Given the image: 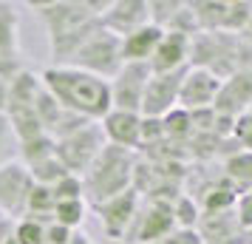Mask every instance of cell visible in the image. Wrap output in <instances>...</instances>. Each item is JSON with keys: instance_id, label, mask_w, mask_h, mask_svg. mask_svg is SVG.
<instances>
[{"instance_id": "obj_1", "label": "cell", "mask_w": 252, "mask_h": 244, "mask_svg": "<svg viewBox=\"0 0 252 244\" xmlns=\"http://www.w3.org/2000/svg\"><path fill=\"white\" fill-rule=\"evenodd\" d=\"M43 20L51 43V54L57 66H65L77 48L99 29V14L108 3H80V0H51V3H29Z\"/></svg>"}, {"instance_id": "obj_2", "label": "cell", "mask_w": 252, "mask_h": 244, "mask_svg": "<svg viewBox=\"0 0 252 244\" xmlns=\"http://www.w3.org/2000/svg\"><path fill=\"white\" fill-rule=\"evenodd\" d=\"M46 91L60 103L63 111L80 114L91 122H99L114 105H111V82L94 77L88 71L74 66H51L40 74Z\"/></svg>"}, {"instance_id": "obj_3", "label": "cell", "mask_w": 252, "mask_h": 244, "mask_svg": "<svg viewBox=\"0 0 252 244\" xmlns=\"http://www.w3.org/2000/svg\"><path fill=\"white\" fill-rule=\"evenodd\" d=\"M136 151L127 148H116V145H105L99 156L91 162V168L82 174V185H85V196L91 205H99L105 199H114L133 187V176H136Z\"/></svg>"}, {"instance_id": "obj_4", "label": "cell", "mask_w": 252, "mask_h": 244, "mask_svg": "<svg viewBox=\"0 0 252 244\" xmlns=\"http://www.w3.org/2000/svg\"><path fill=\"white\" fill-rule=\"evenodd\" d=\"M65 66L82 69V71H88V74H94V77H102V80L111 82L116 74H119V69L125 66V63H122V40L99 26V29L77 48V54H74Z\"/></svg>"}, {"instance_id": "obj_5", "label": "cell", "mask_w": 252, "mask_h": 244, "mask_svg": "<svg viewBox=\"0 0 252 244\" xmlns=\"http://www.w3.org/2000/svg\"><path fill=\"white\" fill-rule=\"evenodd\" d=\"M173 230H176V221H173L170 199L148 196L139 202V210L125 236V244H153Z\"/></svg>"}, {"instance_id": "obj_6", "label": "cell", "mask_w": 252, "mask_h": 244, "mask_svg": "<svg viewBox=\"0 0 252 244\" xmlns=\"http://www.w3.org/2000/svg\"><path fill=\"white\" fill-rule=\"evenodd\" d=\"M105 145H108V142H105V134H102V128H99V122H88V125L80 128L77 134H71L65 139L54 142V153H57L60 162L65 165L68 174L82 176L91 168L94 159L99 156V151H102Z\"/></svg>"}, {"instance_id": "obj_7", "label": "cell", "mask_w": 252, "mask_h": 244, "mask_svg": "<svg viewBox=\"0 0 252 244\" xmlns=\"http://www.w3.org/2000/svg\"><path fill=\"white\" fill-rule=\"evenodd\" d=\"M139 190H125V193H119L114 199H105L99 205H91L94 213L99 216V224H102L105 236L111 239V242H122L125 244V236L130 230V224H133V216H136L139 210Z\"/></svg>"}, {"instance_id": "obj_8", "label": "cell", "mask_w": 252, "mask_h": 244, "mask_svg": "<svg viewBox=\"0 0 252 244\" xmlns=\"http://www.w3.org/2000/svg\"><path fill=\"white\" fill-rule=\"evenodd\" d=\"M150 74L153 71H150L148 63H125L119 69V74L111 80V105L116 111H133V114H139Z\"/></svg>"}, {"instance_id": "obj_9", "label": "cell", "mask_w": 252, "mask_h": 244, "mask_svg": "<svg viewBox=\"0 0 252 244\" xmlns=\"http://www.w3.org/2000/svg\"><path fill=\"white\" fill-rule=\"evenodd\" d=\"M184 74H187V69L173 71V74H150L139 114L145 119H161V116L170 114L173 108H179V91H182Z\"/></svg>"}, {"instance_id": "obj_10", "label": "cell", "mask_w": 252, "mask_h": 244, "mask_svg": "<svg viewBox=\"0 0 252 244\" xmlns=\"http://www.w3.org/2000/svg\"><path fill=\"white\" fill-rule=\"evenodd\" d=\"M32 187H34V179H32L26 165L20 162L0 165V210L6 216H20L23 219Z\"/></svg>"}, {"instance_id": "obj_11", "label": "cell", "mask_w": 252, "mask_h": 244, "mask_svg": "<svg viewBox=\"0 0 252 244\" xmlns=\"http://www.w3.org/2000/svg\"><path fill=\"white\" fill-rule=\"evenodd\" d=\"M99 23L111 35L119 37V40L127 35H133L136 29L150 23L148 0H111L105 6V12L99 14Z\"/></svg>"}, {"instance_id": "obj_12", "label": "cell", "mask_w": 252, "mask_h": 244, "mask_svg": "<svg viewBox=\"0 0 252 244\" xmlns=\"http://www.w3.org/2000/svg\"><path fill=\"white\" fill-rule=\"evenodd\" d=\"M221 91V80L207 69H187L182 80V91H179V108L184 111H201V108H213L216 97Z\"/></svg>"}, {"instance_id": "obj_13", "label": "cell", "mask_w": 252, "mask_h": 244, "mask_svg": "<svg viewBox=\"0 0 252 244\" xmlns=\"http://www.w3.org/2000/svg\"><path fill=\"white\" fill-rule=\"evenodd\" d=\"M195 233H198L201 244H250L247 230L238 224L235 208L218 210V213H201Z\"/></svg>"}, {"instance_id": "obj_14", "label": "cell", "mask_w": 252, "mask_h": 244, "mask_svg": "<svg viewBox=\"0 0 252 244\" xmlns=\"http://www.w3.org/2000/svg\"><path fill=\"white\" fill-rule=\"evenodd\" d=\"M216 114L238 119L252 111V71H235L232 77L221 82V91L216 97Z\"/></svg>"}, {"instance_id": "obj_15", "label": "cell", "mask_w": 252, "mask_h": 244, "mask_svg": "<svg viewBox=\"0 0 252 244\" xmlns=\"http://www.w3.org/2000/svg\"><path fill=\"white\" fill-rule=\"evenodd\" d=\"M99 128H102L108 145L127 148V151L142 148V114L111 108V111L99 119Z\"/></svg>"}, {"instance_id": "obj_16", "label": "cell", "mask_w": 252, "mask_h": 244, "mask_svg": "<svg viewBox=\"0 0 252 244\" xmlns=\"http://www.w3.org/2000/svg\"><path fill=\"white\" fill-rule=\"evenodd\" d=\"M190 46H193V37L164 32L161 43L156 46V51L148 63L150 71L153 74H173V71L190 69Z\"/></svg>"}, {"instance_id": "obj_17", "label": "cell", "mask_w": 252, "mask_h": 244, "mask_svg": "<svg viewBox=\"0 0 252 244\" xmlns=\"http://www.w3.org/2000/svg\"><path fill=\"white\" fill-rule=\"evenodd\" d=\"M161 37H164V32L153 23L136 29L133 35L122 37V63H150L156 46L161 43Z\"/></svg>"}, {"instance_id": "obj_18", "label": "cell", "mask_w": 252, "mask_h": 244, "mask_svg": "<svg viewBox=\"0 0 252 244\" xmlns=\"http://www.w3.org/2000/svg\"><path fill=\"white\" fill-rule=\"evenodd\" d=\"M195 23H198V35H218L224 32V20H227V0H195L190 3Z\"/></svg>"}, {"instance_id": "obj_19", "label": "cell", "mask_w": 252, "mask_h": 244, "mask_svg": "<svg viewBox=\"0 0 252 244\" xmlns=\"http://www.w3.org/2000/svg\"><path fill=\"white\" fill-rule=\"evenodd\" d=\"M0 57L20 54V14L12 3H0Z\"/></svg>"}, {"instance_id": "obj_20", "label": "cell", "mask_w": 252, "mask_h": 244, "mask_svg": "<svg viewBox=\"0 0 252 244\" xmlns=\"http://www.w3.org/2000/svg\"><path fill=\"white\" fill-rule=\"evenodd\" d=\"M43 91V80L34 71H20L9 82V108H34L37 94Z\"/></svg>"}, {"instance_id": "obj_21", "label": "cell", "mask_w": 252, "mask_h": 244, "mask_svg": "<svg viewBox=\"0 0 252 244\" xmlns=\"http://www.w3.org/2000/svg\"><path fill=\"white\" fill-rule=\"evenodd\" d=\"M221 174L227 176V182L235 187V193H247L252 190V153L250 151H232L224 159Z\"/></svg>"}, {"instance_id": "obj_22", "label": "cell", "mask_w": 252, "mask_h": 244, "mask_svg": "<svg viewBox=\"0 0 252 244\" xmlns=\"http://www.w3.org/2000/svg\"><path fill=\"white\" fill-rule=\"evenodd\" d=\"M6 116H9L12 134L20 142L37 139V137H43V134H46L43 122H40V119H37V114H34V108H9V111H6Z\"/></svg>"}, {"instance_id": "obj_23", "label": "cell", "mask_w": 252, "mask_h": 244, "mask_svg": "<svg viewBox=\"0 0 252 244\" xmlns=\"http://www.w3.org/2000/svg\"><path fill=\"white\" fill-rule=\"evenodd\" d=\"M170 208H173L176 230H195V227H198V221H201V208H198V202H195L190 193L179 190L176 199L170 202Z\"/></svg>"}, {"instance_id": "obj_24", "label": "cell", "mask_w": 252, "mask_h": 244, "mask_svg": "<svg viewBox=\"0 0 252 244\" xmlns=\"http://www.w3.org/2000/svg\"><path fill=\"white\" fill-rule=\"evenodd\" d=\"M54 205H57L54 190L46 187V185H34L32 187V193H29V202H26V213L23 216H29V219H40V221H51Z\"/></svg>"}, {"instance_id": "obj_25", "label": "cell", "mask_w": 252, "mask_h": 244, "mask_svg": "<svg viewBox=\"0 0 252 244\" xmlns=\"http://www.w3.org/2000/svg\"><path fill=\"white\" fill-rule=\"evenodd\" d=\"M161 128H164L167 139H176V142H187L195 134L190 111H184V108H173L167 116H161Z\"/></svg>"}, {"instance_id": "obj_26", "label": "cell", "mask_w": 252, "mask_h": 244, "mask_svg": "<svg viewBox=\"0 0 252 244\" xmlns=\"http://www.w3.org/2000/svg\"><path fill=\"white\" fill-rule=\"evenodd\" d=\"M85 219V199H65V202H57L54 205V213H51V221L54 224H63L68 230H77Z\"/></svg>"}, {"instance_id": "obj_27", "label": "cell", "mask_w": 252, "mask_h": 244, "mask_svg": "<svg viewBox=\"0 0 252 244\" xmlns=\"http://www.w3.org/2000/svg\"><path fill=\"white\" fill-rule=\"evenodd\" d=\"M48 156H54V139L43 134V137H37V139H29V142H20V159L23 165L32 171L34 165L46 162Z\"/></svg>"}, {"instance_id": "obj_28", "label": "cell", "mask_w": 252, "mask_h": 244, "mask_svg": "<svg viewBox=\"0 0 252 244\" xmlns=\"http://www.w3.org/2000/svg\"><path fill=\"white\" fill-rule=\"evenodd\" d=\"M48 224H51V221H40V219L23 216V219H17V224H14L12 239L17 244H46V227Z\"/></svg>"}, {"instance_id": "obj_29", "label": "cell", "mask_w": 252, "mask_h": 244, "mask_svg": "<svg viewBox=\"0 0 252 244\" xmlns=\"http://www.w3.org/2000/svg\"><path fill=\"white\" fill-rule=\"evenodd\" d=\"M252 17V3L250 0H227V20H224V35L238 37Z\"/></svg>"}, {"instance_id": "obj_30", "label": "cell", "mask_w": 252, "mask_h": 244, "mask_svg": "<svg viewBox=\"0 0 252 244\" xmlns=\"http://www.w3.org/2000/svg\"><path fill=\"white\" fill-rule=\"evenodd\" d=\"M184 9L182 0H148V12H150V23L159 26L161 32H167V26L176 20V14Z\"/></svg>"}, {"instance_id": "obj_31", "label": "cell", "mask_w": 252, "mask_h": 244, "mask_svg": "<svg viewBox=\"0 0 252 244\" xmlns=\"http://www.w3.org/2000/svg\"><path fill=\"white\" fill-rule=\"evenodd\" d=\"M32 179H34V185H46V187H54L63 179V176H68V171H65V165L57 159V153L54 156H48L46 162H40V165H34L32 171Z\"/></svg>"}, {"instance_id": "obj_32", "label": "cell", "mask_w": 252, "mask_h": 244, "mask_svg": "<svg viewBox=\"0 0 252 244\" xmlns=\"http://www.w3.org/2000/svg\"><path fill=\"white\" fill-rule=\"evenodd\" d=\"M34 114H37V119L43 122L46 134H51V128L57 125L60 114H63L60 103H57V100H54V97H51V94L46 91V85H43V91L37 94V100H34Z\"/></svg>"}, {"instance_id": "obj_33", "label": "cell", "mask_w": 252, "mask_h": 244, "mask_svg": "<svg viewBox=\"0 0 252 244\" xmlns=\"http://www.w3.org/2000/svg\"><path fill=\"white\" fill-rule=\"evenodd\" d=\"M51 190H54V199H57V202H65V199H85V185H82V176H77V174L63 176Z\"/></svg>"}, {"instance_id": "obj_34", "label": "cell", "mask_w": 252, "mask_h": 244, "mask_svg": "<svg viewBox=\"0 0 252 244\" xmlns=\"http://www.w3.org/2000/svg\"><path fill=\"white\" fill-rule=\"evenodd\" d=\"M232 139L238 142L241 151H250L252 153V111H247L244 116H238V119H235Z\"/></svg>"}, {"instance_id": "obj_35", "label": "cell", "mask_w": 252, "mask_h": 244, "mask_svg": "<svg viewBox=\"0 0 252 244\" xmlns=\"http://www.w3.org/2000/svg\"><path fill=\"white\" fill-rule=\"evenodd\" d=\"M235 216H238V224L247 233H252V190L241 193L238 202H235Z\"/></svg>"}, {"instance_id": "obj_36", "label": "cell", "mask_w": 252, "mask_h": 244, "mask_svg": "<svg viewBox=\"0 0 252 244\" xmlns=\"http://www.w3.org/2000/svg\"><path fill=\"white\" fill-rule=\"evenodd\" d=\"M20 71H26L23 57H0V82L3 85H9Z\"/></svg>"}, {"instance_id": "obj_37", "label": "cell", "mask_w": 252, "mask_h": 244, "mask_svg": "<svg viewBox=\"0 0 252 244\" xmlns=\"http://www.w3.org/2000/svg\"><path fill=\"white\" fill-rule=\"evenodd\" d=\"M74 230H68V227H63V224H48L46 227V244H74Z\"/></svg>"}, {"instance_id": "obj_38", "label": "cell", "mask_w": 252, "mask_h": 244, "mask_svg": "<svg viewBox=\"0 0 252 244\" xmlns=\"http://www.w3.org/2000/svg\"><path fill=\"white\" fill-rule=\"evenodd\" d=\"M153 244H201V239H198L195 230H173V233H167L164 239H159V242H153Z\"/></svg>"}, {"instance_id": "obj_39", "label": "cell", "mask_w": 252, "mask_h": 244, "mask_svg": "<svg viewBox=\"0 0 252 244\" xmlns=\"http://www.w3.org/2000/svg\"><path fill=\"white\" fill-rule=\"evenodd\" d=\"M12 125H9V116L0 114V165H3V153H6V145H9V139H12Z\"/></svg>"}, {"instance_id": "obj_40", "label": "cell", "mask_w": 252, "mask_h": 244, "mask_svg": "<svg viewBox=\"0 0 252 244\" xmlns=\"http://www.w3.org/2000/svg\"><path fill=\"white\" fill-rule=\"evenodd\" d=\"M6 111H9V85L0 82V114H6Z\"/></svg>"}, {"instance_id": "obj_41", "label": "cell", "mask_w": 252, "mask_h": 244, "mask_svg": "<svg viewBox=\"0 0 252 244\" xmlns=\"http://www.w3.org/2000/svg\"><path fill=\"white\" fill-rule=\"evenodd\" d=\"M238 37L244 40V43H247V46H252V17H250V23H247V29H244Z\"/></svg>"}, {"instance_id": "obj_42", "label": "cell", "mask_w": 252, "mask_h": 244, "mask_svg": "<svg viewBox=\"0 0 252 244\" xmlns=\"http://www.w3.org/2000/svg\"><path fill=\"white\" fill-rule=\"evenodd\" d=\"M0 244H17V242H14V239H12V233H9V236H6V239H3V242H0Z\"/></svg>"}, {"instance_id": "obj_43", "label": "cell", "mask_w": 252, "mask_h": 244, "mask_svg": "<svg viewBox=\"0 0 252 244\" xmlns=\"http://www.w3.org/2000/svg\"><path fill=\"white\" fill-rule=\"evenodd\" d=\"M247 239H250V244H252V233H247Z\"/></svg>"}]
</instances>
